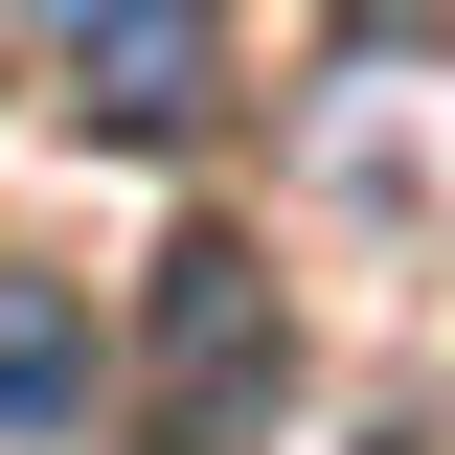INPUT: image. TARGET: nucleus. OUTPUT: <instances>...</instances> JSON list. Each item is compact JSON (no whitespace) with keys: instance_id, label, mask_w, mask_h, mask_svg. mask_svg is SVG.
<instances>
[{"instance_id":"obj_5","label":"nucleus","mask_w":455,"mask_h":455,"mask_svg":"<svg viewBox=\"0 0 455 455\" xmlns=\"http://www.w3.org/2000/svg\"><path fill=\"white\" fill-rule=\"evenodd\" d=\"M387 455H455V410H410V433H387Z\"/></svg>"},{"instance_id":"obj_4","label":"nucleus","mask_w":455,"mask_h":455,"mask_svg":"<svg viewBox=\"0 0 455 455\" xmlns=\"http://www.w3.org/2000/svg\"><path fill=\"white\" fill-rule=\"evenodd\" d=\"M341 23H364V46H455V0H341Z\"/></svg>"},{"instance_id":"obj_1","label":"nucleus","mask_w":455,"mask_h":455,"mask_svg":"<svg viewBox=\"0 0 455 455\" xmlns=\"http://www.w3.org/2000/svg\"><path fill=\"white\" fill-rule=\"evenodd\" d=\"M296 387V319H274V251L251 228H182L137 274V455H251Z\"/></svg>"},{"instance_id":"obj_3","label":"nucleus","mask_w":455,"mask_h":455,"mask_svg":"<svg viewBox=\"0 0 455 455\" xmlns=\"http://www.w3.org/2000/svg\"><path fill=\"white\" fill-rule=\"evenodd\" d=\"M68 410H92V296L0 251V433H68Z\"/></svg>"},{"instance_id":"obj_2","label":"nucleus","mask_w":455,"mask_h":455,"mask_svg":"<svg viewBox=\"0 0 455 455\" xmlns=\"http://www.w3.org/2000/svg\"><path fill=\"white\" fill-rule=\"evenodd\" d=\"M46 46H68L92 137H182L205 114V0H46Z\"/></svg>"}]
</instances>
